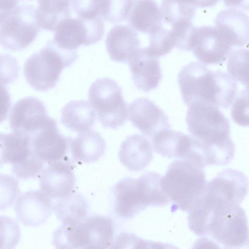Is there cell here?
<instances>
[{
  "label": "cell",
  "mask_w": 249,
  "mask_h": 249,
  "mask_svg": "<svg viewBox=\"0 0 249 249\" xmlns=\"http://www.w3.org/2000/svg\"><path fill=\"white\" fill-rule=\"evenodd\" d=\"M70 1L78 17L90 19L100 17V0H71Z\"/></svg>",
  "instance_id": "35"
},
{
  "label": "cell",
  "mask_w": 249,
  "mask_h": 249,
  "mask_svg": "<svg viewBox=\"0 0 249 249\" xmlns=\"http://www.w3.org/2000/svg\"><path fill=\"white\" fill-rule=\"evenodd\" d=\"M57 218L64 224H75L85 218L88 204L84 197L78 193H70L58 198L53 204Z\"/></svg>",
  "instance_id": "27"
},
{
  "label": "cell",
  "mask_w": 249,
  "mask_h": 249,
  "mask_svg": "<svg viewBox=\"0 0 249 249\" xmlns=\"http://www.w3.org/2000/svg\"><path fill=\"white\" fill-rule=\"evenodd\" d=\"M49 117L41 101L34 97H26L13 107L9 116L10 127L13 132L29 137Z\"/></svg>",
  "instance_id": "12"
},
{
  "label": "cell",
  "mask_w": 249,
  "mask_h": 249,
  "mask_svg": "<svg viewBox=\"0 0 249 249\" xmlns=\"http://www.w3.org/2000/svg\"><path fill=\"white\" fill-rule=\"evenodd\" d=\"M189 229L225 249L248 245V220L240 204L204 190L188 211Z\"/></svg>",
  "instance_id": "1"
},
{
  "label": "cell",
  "mask_w": 249,
  "mask_h": 249,
  "mask_svg": "<svg viewBox=\"0 0 249 249\" xmlns=\"http://www.w3.org/2000/svg\"><path fill=\"white\" fill-rule=\"evenodd\" d=\"M132 0H100L99 16L112 23L127 18Z\"/></svg>",
  "instance_id": "29"
},
{
  "label": "cell",
  "mask_w": 249,
  "mask_h": 249,
  "mask_svg": "<svg viewBox=\"0 0 249 249\" xmlns=\"http://www.w3.org/2000/svg\"><path fill=\"white\" fill-rule=\"evenodd\" d=\"M96 113L87 101L72 100L62 109L61 122L66 128L80 133L90 130Z\"/></svg>",
  "instance_id": "24"
},
{
  "label": "cell",
  "mask_w": 249,
  "mask_h": 249,
  "mask_svg": "<svg viewBox=\"0 0 249 249\" xmlns=\"http://www.w3.org/2000/svg\"><path fill=\"white\" fill-rule=\"evenodd\" d=\"M71 0H37L36 15L40 28L54 31L58 24L71 15Z\"/></svg>",
  "instance_id": "26"
},
{
  "label": "cell",
  "mask_w": 249,
  "mask_h": 249,
  "mask_svg": "<svg viewBox=\"0 0 249 249\" xmlns=\"http://www.w3.org/2000/svg\"><path fill=\"white\" fill-rule=\"evenodd\" d=\"M114 194L115 211L122 218H132L149 207L138 178L122 179L115 185Z\"/></svg>",
  "instance_id": "15"
},
{
  "label": "cell",
  "mask_w": 249,
  "mask_h": 249,
  "mask_svg": "<svg viewBox=\"0 0 249 249\" xmlns=\"http://www.w3.org/2000/svg\"><path fill=\"white\" fill-rule=\"evenodd\" d=\"M88 98L104 127L116 129L126 121L127 105L114 80L104 77L95 80L90 86Z\"/></svg>",
  "instance_id": "7"
},
{
  "label": "cell",
  "mask_w": 249,
  "mask_h": 249,
  "mask_svg": "<svg viewBox=\"0 0 249 249\" xmlns=\"http://www.w3.org/2000/svg\"><path fill=\"white\" fill-rule=\"evenodd\" d=\"M128 112L133 125L149 138L170 127L168 117L163 111L147 98L134 100L129 105Z\"/></svg>",
  "instance_id": "14"
},
{
  "label": "cell",
  "mask_w": 249,
  "mask_h": 249,
  "mask_svg": "<svg viewBox=\"0 0 249 249\" xmlns=\"http://www.w3.org/2000/svg\"><path fill=\"white\" fill-rule=\"evenodd\" d=\"M151 138L153 149L164 157L191 160L193 157L194 139L191 135L167 128Z\"/></svg>",
  "instance_id": "18"
},
{
  "label": "cell",
  "mask_w": 249,
  "mask_h": 249,
  "mask_svg": "<svg viewBox=\"0 0 249 249\" xmlns=\"http://www.w3.org/2000/svg\"><path fill=\"white\" fill-rule=\"evenodd\" d=\"M178 82L182 100L187 106L199 101L227 109L232 104L237 89L235 80L229 74L210 70L200 61L183 66Z\"/></svg>",
  "instance_id": "3"
},
{
  "label": "cell",
  "mask_w": 249,
  "mask_h": 249,
  "mask_svg": "<svg viewBox=\"0 0 249 249\" xmlns=\"http://www.w3.org/2000/svg\"><path fill=\"white\" fill-rule=\"evenodd\" d=\"M20 68L17 59L7 53H0V84L6 86L15 82Z\"/></svg>",
  "instance_id": "34"
},
{
  "label": "cell",
  "mask_w": 249,
  "mask_h": 249,
  "mask_svg": "<svg viewBox=\"0 0 249 249\" xmlns=\"http://www.w3.org/2000/svg\"><path fill=\"white\" fill-rule=\"evenodd\" d=\"M204 168L189 160L177 159L162 177L163 191L177 209L188 212L206 185Z\"/></svg>",
  "instance_id": "4"
},
{
  "label": "cell",
  "mask_w": 249,
  "mask_h": 249,
  "mask_svg": "<svg viewBox=\"0 0 249 249\" xmlns=\"http://www.w3.org/2000/svg\"><path fill=\"white\" fill-rule=\"evenodd\" d=\"M29 138L32 152L44 163L60 160L66 154L68 139L60 133L55 120L51 117Z\"/></svg>",
  "instance_id": "11"
},
{
  "label": "cell",
  "mask_w": 249,
  "mask_h": 249,
  "mask_svg": "<svg viewBox=\"0 0 249 249\" xmlns=\"http://www.w3.org/2000/svg\"><path fill=\"white\" fill-rule=\"evenodd\" d=\"M126 19L134 31L149 35L163 25L160 7L154 0H132Z\"/></svg>",
  "instance_id": "22"
},
{
  "label": "cell",
  "mask_w": 249,
  "mask_h": 249,
  "mask_svg": "<svg viewBox=\"0 0 249 249\" xmlns=\"http://www.w3.org/2000/svg\"><path fill=\"white\" fill-rule=\"evenodd\" d=\"M44 168V162L32 152L25 159L12 164V171L17 178L22 179L35 178Z\"/></svg>",
  "instance_id": "31"
},
{
  "label": "cell",
  "mask_w": 249,
  "mask_h": 249,
  "mask_svg": "<svg viewBox=\"0 0 249 249\" xmlns=\"http://www.w3.org/2000/svg\"><path fill=\"white\" fill-rule=\"evenodd\" d=\"M53 41L59 47L76 51L81 45H90L98 42L105 31L100 17L87 19L79 17L62 20L55 30Z\"/></svg>",
  "instance_id": "9"
},
{
  "label": "cell",
  "mask_w": 249,
  "mask_h": 249,
  "mask_svg": "<svg viewBox=\"0 0 249 249\" xmlns=\"http://www.w3.org/2000/svg\"><path fill=\"white\" fill-rule=\"evenodd\" d=\"M32 152L29 137L13 132L0 133V166L19 162Z\"/></svg>",
  "instance_id": "25"
},
{
  "label": "cell",
  "mask_w": 249,
  "mask_h": 249,
  "mask_svg": "<svg viewBox=\"0 0 249 249\" xmlns=\"http://www.w3.org/2000/svg\"><path fill=\"white\" fill-rule=\"evenodd\" d=\"M10 105V96L6 87L0 84V123L6 119Z\"/></svg>",
  "instance_id": "37"
},
{
  "label": "cell",
  "mask_w": 249,
  "mask_h": 249,
  "mask_svg": "<svg viewBox=\"0 0 249 249\" xmlns=\"http://www.w3.org/2000/svg\"><path fill=\"white\" fill-rule=\"evenodd\" d=\"M186 122L191 136L200 145L206 166L225 165L232 160L235 145L230 122L218 107L194 101L188 106Z\"/></svg>",
  "instance_id": "2"
},
{
  "label": "cell",
  "mask_w": 249,
  "mask_h": 249,
  "mask_svg": "<svg viewBox=\"0 0 249 249\" xmlns=\"http://www.w3.org/2000/svg\"><path fill=\"white\" fill-rule=\"evenodd\" d=\"M36 9L24 4L17 6L0 25V45L17 51L31 44L40 31Z\"/></svg>",
  "instance_id": "8"
},
{
  "label": "cell",
  "mask_w": 249,
  "mask_h": 249,
  "mask_svg": "<svg viewBox=\"0 0 249 249\" xmlns=\"http://www.w3.org/2000/svg\"><path fill=\"white\" fill-rule=\"evenodd\" d=\"M68 147L76 161L90 163L98 160L106 150V142L100 134L91 130L78 133L75 138L67 137Z\"/></svg>",
  "instance_id": "23"
},
{
  "label": "cell",
  "mask_w": 249,
  "mask_h": 249,
  "mask_svg": "<svg viewBox=\"0 0 249 249\" xmlns=\"http://www.w3.org/2000/svg\"><path fill=\"white\" fill-rule=\"evenodd\" d=\"M77 57V51L63 49L50 40L25 61V78L34 89L47 91L55 86L63 69L70 66Z\"/></svg>",
  "instance_id": "6"
},
{
  "label": "cell",
  "mask_w": 249,
  "mask_h": 249,
  "mask_svg": "<svg viewBox=\"0 0 249 249\" xmlns=\"http://www.w3.org/2000/svg\"><path fill=\"white\" fill-rule=\"evenodd\" d=\"M20 237L18 222L11 217L0 215V249H14Z\"/></svg>",
  "instance_id": "30"
},
{
  "label": "cell",
  "mask_w": 249,
  "mask_h": 249,
  "mask_svg": "<svg viewBox=\"0 0 249 249\" xmlns=\"http://www.w3.org/2000/svg\"><path fill=\"white\" fill-rule=\"evenodd\" d=\"M14 210L18 220L25 226L37 227L45 223L53 210L52 199L41 190H31L20 194Z\"/></svg>",
  "instance_id": "13"
},
{
  "label": "cell",
  "mask_w": 249,
  "mask_h": 249,
  "mask_svg": "<svg viewBox=\"0 0 249 249\" xmlns=\"http://www.w3.org/2000/svg\"><path fill=\"white\" fill-rule=\"evenodd\" d=\"M114 226L106 216L93 215L75 224H64L54 231L52 243L57 249H107L113 246Z\"/></svg>",
  "instance_id": "5"
},
{
  "label": "cell",
  "mask_w": 249,
  "mask_h": 249,
  "mask_svg": "<svg viewBox=\"0 0 249 249\" xmlns=\"http://www.w3.org/2000/svg\"><path fill=\"white\" fill-rule=\"evenodd\" d=\"M226 7L229 8H240L249 10V0H223Z\"/></svg>",
  "instance_id": "39"
},
{
  "label": "cell",
  "mask_w": 249,
  "mask_h": 249,
  "mask_svg": "<svg viewBox=\"0 0 249 249\" xmlns=\"http://www.w3.org/2000/svg\"><path fill=\"white\" fill-rule=\"evenodd\" d=\"M128 63L138 89L148 92L157 88L162 77L158 58L150 55L145 47L140 48Z\"/></svg>",
  "instance_id": "17"
},
{
  "label": "cell",
  "mask_w": 249,
  "mask_h": 249,
  "mask_svg": "<svg viewBox=\"0 0 249 249\" xmlns=\"http://www.w3.org/2000/svg\"><path fill=\"white\" fill-rule=\"evenodd\" d=\"M75 182L71 166L61 160L48 163L40 174V190L51 199H58L69 194Z\"/></svg>",
  "instance_id": "16"
},
{
  "label": "cell",
  "mask_w": 249,
  "mask_h": 249,
  "mask_svg": "<svg viewBox=\"0 0 249 249\" xmlns=\"http://www.w3.org/2000/svg\"><path fill=\"white\" fill-rule=\"evenodd\" d=\"M114 248H119L121 246H147L149 248H163L160 243L144 241L134 234L127 233H121L116 239L114 245Z\"/></svg>",
  "instance_id": "36"
},
{
  "label": "cell",
  "mask_w": 249,
  "mask_h": 249,
  "mask_svg": "<svg viewBox=\"0 0 249 249\" xmlns=\"http://www.w3.org/2000/svg\"><path fill=\"white\" fill-rule=\"evenodd\" d=\"M18 193V178L10 175L0 174V211L10 207Z\"/></svg>",
  "instance_id": "32"
},
{
  "label": "cell",
  "mask_w": 249,
  "mask_h": 249,
  "mask_svg": "<svg viewBox=\"0 0 249 249\" xmlns=\"http://www.w3.org/2000/svg\"><path fill=\"white\" fill-rule=\"evenodd\" d=\"M105 43L110 59L118 62L128 63L140 48L136 31L124 25L113 27L108 33Z\"/></svg>",
  "instance_id": "20"
},
{
  "label": "cell",
  "mask_w": 249,
  "mask_h": 249,
  "mask_svg": "<svg viewBox=\"0 0 249 249\" xmlns=\"http://www.w3.org/2000/svg\"><path fill=\"white\" fill-rule=\"evenodd\" d=\"M19 0H0V25L17 7Z\"/></svg>",
  "instance_id": "38"
},
{
  "label": "cell",
  "mask_w": 249,
  "mask_h": 249,
  "mask_svg": "<svg viewBox=\"0 0 249 249\" xmlns=\"http://www.w3.org/2000/svg\"><path fill=\"white\" fill-rule=\"evenodd\" d=\"M248 50L245 49H232L228 56L227 70L235 80L248 86Z\"/></svg>",
  "instance_id": "28"
},
{
  "label": "cell",
  "mask_w": 249,
  "mask_h": 249,
  "mask_svg": "<svg viewBox=\"0 0 249 249\" xmlns=\"http://www.w3.org/2000/svg\"><path fill=\"white\" fill-rule=\"evenodd\" d=\"M214 22L215 27L231 47L240 48L249 40V17L243 11L229 8L220 12Z\"/></svg>",
  "instance_id": "19"
},
{
  "label": "cell",
  "mask_w": 249,
  "mask_h": 249,
  "mask_svg": "<svg viewBox=\"0 0 249 249\" xmlns=\"http://www.w3.org/2000/svg\"><path fill=\"white\" fill-rule=\"evenodd\" d=\"M153 148L150 141L139 134L130 135L122 142L119 157L122 164L128 170L137 172L143 170L153 158Z\"/></svg>",
  "instance_id": "21"
},
{
  "label": "cell",
  "mask_w": 249,
  "mask_h": 249,
  "mask_svg": "<svg viewBox=\"0 0 249 249\" xmlns=\"http://www.w3.org/2000/svg\"><path fill=\"white\" fill-rule=\"evenodd\" d=\"M233 49L215 27H196L191 50L200 62L206 65L223 63Z\"/></svg>",
  "instance_id": "10"
},
{
  "label": "cell",
  "mask_w": 249,
  "mask_h": 249,
  "mask_svg": "<svg viewBox=\"0 0 249 249\" xmlns=\"http://www.w3.org/2000/svg\"><path fill=\"white\" fill-rule=\"evenodd\" d=\"M231 116L233 121L242 126L249 125L248 88L240 91L233 100Z\"/></svg>",
  "instance_id": "33"
}]
</instances>
